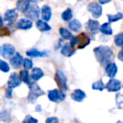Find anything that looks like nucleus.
Listing matches in <instances>:
<instances>
[{
	"mask_svg": "<svg viewBox=\"0 0 123 123\" xmlns=\"http://www.w3.org/2000/svg\"><path fill=\"white\" fill-rule=\"evenodd\" d=\"M81 27L82 25L78 20H73L69 23V28L74 32H79L81 30Z\"/></svg>",
	"mask_w": 123,
	"mask_h": 123,
	"instance_id": "21",
	"label": "nucleus"
},
{
	"mask_svg": "<svg viewBox=\"0 0 123 123\" xmlns=\"http://www.w3.org/2000/svg\"><path fill=\"white\" fill-rule=\"evenodd\" d=\"M51 15H52V11L50 7L48 6V5L43 6L42 9H41V16H42L43 20H44L46 22L49 21L50 19H51Z\"/></svg>",
	"mask_w": 123,
	"mask_h": 123,
	"instance_id": "17",
	"label": "nucleus"
},
{
	"mask_svg": "<svg viewBox=\"0 0 123 123\" xmlns=\"http://www.w3.org/2000/svg\"><path fill=\"white\" fill-rule=\"evenodd\" d=\"M11 34V31L6 27L0 26V36H8Z\"/></svg>",
	"mask_w": 123,
	"mask_h": 123,
	"instance_id": "33",
	"label": "nucleus"
},
{
	"mask_svg": "<svg viewBox=\"0 0 123 123\" xmlns=\"http://www.w3.org/2000/svg\"><path fill=\"white\" fill-rule=\"evenodd\" d=\"M105 72L109 77L113 79L117 73V66L114 62H110L105 67Z\"/></svg>",
	"mask_w": 123,
	"mask_h": 123,
	"instance_id": "15",
	"label": "nucleus"
},
{
	"mask_svg": "<svg viewBox=\"0 0 123 123\" xmlns=\"http://www.w3.org/2000/svg\"><path fill=\"white\" fill-rule=\"evenodd\" d=\"M72 17H73V13H72V10L70 8H67L61 14L62 20H65V21H70L72 19Z\"/></svg>",
	"mask_w": 123,
	"mask_h": 123,
	"instance_id": "27",
	"label": "nucleus"
},
{
	"mask_svg": "<svg viewBox=\"0 0 123 123\" xmlns=\"http://www.w3.org/2000/svg\"><path fill=\"white\" fill-rule=\"evenodd\" d=\"M33 22L29 19H21L17 22V27L21 30H29L32 28Z\"/></svg>",
	"mask_w": 123,
	"mask_h": 123,
	"instance_id": "13",
	"label": "nucleus"
},
{
	"mask_svg": "<svg viewBox=\"0 0 123 123\" xmlns=\"http://www.w3.org/2000/svg\"><path fill=\"white\" fill-rule=\"evenodd\" d=\"M30 2H34V3H36V2H40L42 0H29Z\"/></svg>",
	"mask_w": 123,
	"mask_h": 123,
	"instance_id": "43",
	"label": "nucleus"
},
{
	"mask_svg": "<svg viewBox=\"0 0 123 123\" xmlns=\"http://www.w3.org/2000/svg\"><path fill=\"white\" fill-rule=\"evenodd\" d=\"M88 11H90L92 14L93 17L95 18H100L102 14V8L100 4L96 3H91L87 7Z\"/></svg>",
	"mask_w": 123,
	"mask_h": 123,
	"instance_id": "9",
	"label": "nucleus"
},
{
	"mask_svg": "<svg viewBox=\"0 0 123 123\" xmlns=\"http://www.w3.org/2000/svg\"><path fill=\"white\" fill-rule=\"evenodd\" d=\"M24 58L21 56V54L18 52H16L14 55L12 56V58H10V63H11L12 67L15 69L20 68L22 66L24 65Z\"/></svg>",
	"mask_w": 123,
	"mask_h": 123,
	"instance_id": "8",
	"label": "nucleus"
},
{
	"mask_svg": "<svg viewBox=\"0 0 123 123\" xmlns=\"http://www.w3.org/2000/svg\"><path fill=\"white\" fill-rule=\"evenodd\" d=\"M55 79L56 81L57 84L60 87V89L61 90H67V79L66 76L65 75L63 72L61 70H57L56 73H55Z\"/></svg>",
	"mask_w": 123,
	"mask_h": 123,
	"instance_id": "4",
	"label": "nucleus"
},
{
	"mask_svg": "<svg viewBox=\"0 0 123 123\" xmlns=\"http://www.w3.org/2000/svg\"><path fill=\"white\" fill-rule=\"evenodd\" d=\"M71 99L76 102H81L84 100V99L86 98V94L84 91H82L81 89H75L73 91L71 94Z\"/></svg>",
	"mask_w": 123,
	"mask_h": 123,
	"instance_id": "14",
	"label": "nucleus"
},
{
	"mask_svg": "<svg viewBox=\"0 0 123 123\" xmlns=\"http://www.w3.org/2000/svg\"><path fill=\"white\" fill-rule=\"evenodd\" d=\"M15 52V48L11 44H4L0 46V56L4 58H10Z\"/></svg>",
	"mask_w": 123,
	"mask_h": 123,
	"instance_id": "5",
	"label": "nucleus"
},
{
	"mask_svg": "<svg viewBox=\"0 0 123 123\" xmlns=\"http://www.w3.org/2000/svg\"><path fill=\"white\" fill-rule=\"evenodd\" d=\"M36 26H37L38 30L42 31V32H44V31H49L50 30L51 27L46 23V21H43V20H38L37 22H36Z\"/></svg>",
	"mask_w": 123,
	"mask_h": 123,
	"instance_id": "22",
	"label": "nucleus"
},
{
	"mask_svg": "<svg viewBox=\"0 0 123 123\" xmlns=\"http://www.w3.org/2000/svg\"><path fill=\"white\" fill-rule=\"evenodd\" d=\"M100 31L101 33H103L104 35H107V36H110V35L112 34V29L109 23L103 24V25L100 26Z\"/></svg>",
	"mask_w": 123,
	"mask_h": 123,
	"instance_id": "25",
	"label": "nucleus"
},
{
	"mask_svg": "<svg viewBox=\"0 0 123 123\" xmlns=\"http://www.w3.org/2000/svg\"><path fill=\"white\" fill-rule=\"evenodd\" d=\"M40 109H41V107L40 106H39H39H37V107H36V111H40Z\"/></svg>",
	"mask_w": 123,
	"mask_h": 123,
	"instance_id": "42",
	"label": "nucleus"
},
{
	"mask_svg": "<svg viewBox=\"0 0 123 123\" xmlns=\"http://www.w3.org/2000/svg\"><path fill=\"white\" fill-rule=\"evenodd\" d=\"M29 86V96H28V100H29V102H32L33 103L39 96L44 94V91L35 83H31Z\"/></svg>",
	"mask_w": 123,
	"mask_h": 123,
	"instance_id": "2",
	"label": "nucleus"
},
{
	"mask_svg": "<svg viewBox=\"0 0 123 123\" xmlns=\"http://www.w3.org/2000/svg\"><path fill=\"white\" fill-rule=\"evenodd\" d=\"M18 9H8L4 14V21H6L8 24L12 25L16 21L17 18H18Z\"/></svg>",
	"mask_w": 123,
	"mask_h": 123,
	"instance_id": "7",
	"label": "nucleus"
},
{
	"mask_svg": "<svg viewBox=\"0 0 123 123\" xmlns=\"http://www.w3.org/2000/svg\"><path fill=\"white\" fill-rule=\"evenodd\" d=\"M107 90L110 92H116V91H119L122 88V84L121 82L117 79H111L106 84Z\"/></svg>",
	"mask_w": 123,
	"mask_h": 123,
	"instance_id": "11",
	"label": "nucleus"
},
{
	"mask_svg": "<svg viewBox=\"0 0 123 123\" xmlns=\"http://www.w3.org/2000/svg\"><path fill=\"white\" fill-rule=\"evenodd\" d=\"M115 44L117 46H123V32L118 34L115 37Z\"/></svg>",
	"mask_w": 123,
	"mask_h": 123,
	"instance_id": "31",
	"label": "nucleus"
},
{
	"mask_svg": "<svg viewBox=\"0 0 123 123\" xmlns=\"http://www.w3.org/2000/svg\"><path fill=\"white\" fill-rule=\"evenodd\" d=\"M27 56L30 57V58H37V57H44L46 55V52L44 51H39L37 49H30L29 51H26Z\"/></svg>",
	"mask_w": 123,
	"mask_h": 123,
	"instance_id": "23",
	"label": "nucleus"
},
{
	"mask_svg": "<svg viewBox=\"0 0 123 123\" xmlns=\"http://www.w3.org/2000/svg\"><path fill=\"white\" fill-rule=\"evenodd\" d=\"M116 103H117V105L119 109L122 110L123 109V95L121 94H117L116 95Z\"/></svg>",
	"mask_w": 123,
	"mask_h": 123,
	"instance_id": "29",
	"label": "nucleus"
},
{
	"mask_svg": "<svg viewBox=\"0 0 123 123\" xmlns=\"http://www.w3.org/2000/svg\"><path fill=\"white\" fill-rule=\"evenodd\" d=\"M0 70L3 72H8L10 70L8 64L6 62L3 61V60H0Z\"/></svg>",
	"mask_w": 123,
	"mask_h": 123,
	"instance_id": "32",
	"label": "nucleus"
},
{
	"mask_svg": "<svg viewBox=\"0 0 123 123\" xmlns=\"http://www.w3.org/2000/svg\"><path fill=\"white\" fill-rule=\"evenodd\" d=\"M94 53L97 61L101 65H107L113 58V51L109 46H100L94 49Z\"/></svg>",
	"mask_w": 123,
	"mask_h": 123,
	"instance_id": "1",
	"label": "nucleus"
},
{
	"mask_svg": "<svg viewBox=\"0 0 123 123\" xmlns=\"http://www.w3.org/2000/svg\"><path fill=\"white\" fill-rule=\"evenodd\" d=\"M105 88V85H104L103 82L102 81H97V82L94 83L92 84V89L94 90H99V91H102Z\"/></svg>",
	"mask_w": 123,
	"mask_h": 123,
	"instance_id": "30",
	"label": "nucleus"
},
{
	"mask_svg": "<svg viewBox=\"0 0 123 123\" xmlns=\"http://www.w3.org/2000/svg\"><path fill=\"white\" fill-rule=\"evenodd\" d=\"M0 116H4V118L3 119V122H8V119H6V116H10V115L8 112H7L4 110V111H2L1 113H0Z\"/></svg>",
	"mask_w": 123,
	"mask_h": 123,
	"instance_id": "36",
	"label": "nucleus"
},
{
	"mask_svg": "<svg viewBox=\"0 0 123 123\" xmlns=\"http://www.w3.org/2000/svg\"><path fill=\"white\" fill-rule=\"evenodd\" d=\"M46 122L47 123H52V122H59V120L56 118V117H49L46 120Z\"/></svg>",
	"mask_w": 123,
	"mask_h": 123,
	"instance_id": "37",
	"label": "nucleus"
},
{
	"mask_svg": "<svg viewBox=\"0 0 123 123\" xmlns=\"http://www.w3.org/2000/svg\"><path fill=\"white\" fill-rule=\"evenodd\" d=\"M98 1L100 2V3H101V4H105V3H110L111 0H98Z\"/></svg>",
	"mask_w": 123,
	"mask_h": 123,
	"instance_id": "40",
	"label": "nucleus"
},
{
	"mask_svg": "<svg viewBox=\"0 0 123 123\" xmlns=\"http://www.w3.org/2000/svg\"><path fill=\"white\" fill-rule=\"evenodd\" d=\"M39 14H40V9L35 3H29L27 10L25 12V17L31 20H38L39 17Z\"/></svg>",
	"mask_w": 123,
	"mask_h": 123,
	"instance_id": "3",
	"label": "nucleus"
},
{
	"mask_svg": "<svg viewBox=\"0 0 123 123\" xmlns=\"http://www.w3.org/2000/svg\"><path fill=\"white\" fill-rule=\"evenodd\" d=\"M75 52V50L74 49L73 46L70 45H65L61 49V54L65 57H71L74 53Z\"/></svg>",
	"mask_w": 123,
	"mask_h": 123,
	"instance_id": "19",
	"label": "nucleus"
},
{
	"mask_svg": "<svg viewBox=\"0 0 123 123\" xmlns=\"http://www.w3.org/2000/svg\"><path fill=\"white\" fill-rule=\"evenodd\" d=\"M18 75H19V78H20V79H21L22 82L27 84L28 85H29V84H31L30 80H29V72H28L27 69L20 71Z\"/></svg>",
	"mask_w": 123,
	"mask_h": 123,
	"instance_id": "24",
	"label": "nucleus"
},
{
	"mask_svg": "<svg viewBox=\"0 0 123 123\" xmlns=\"http://www.w3.org/2000/svg\"><path fill=\"white\" fill-rule=\"evenodd\" d=\"M77 44L78 47L80 49H82L90 44V38L85 33H81L77 36Z\"/></svg>",
	"mask_w": 123,
	"mask_h": 123,
	"instance_id": "12",
	"label": "nucleus"
},
{
	"mask_svg": "<svg viewBox=\"0 0 123 123\" xmlns=\"http://www.w3.org/2000/svg\"><path fill=\"white\" fill-rule=\"evenodd\" d=\"M60 36H62V38L65 40H70L73 37V35L71 34V32L65 28H60Z\"/></svg>",
	"mask_w": 123,
	"mask_h": 123,
	"instance_id": "26",
	"label": "nucleus"
},
{
	"mask_svg": "<svg viewBox=\"0 0 123 123\" xmlns=\"http://www.w3.org/2000/svg\"><path fill=\"white\" fill-rule=\"evenodd\" d=\"M38 121L36 119L33 118L31 116H27L24 120V122H37Z\"/></svg>",
	"mask_w": 123,
	"mask_h": 123,
	"instance_id": "35",
	"label": "nucleus"
},
{
	"mask_svg": "<svg viewBox=\"0 0 123 123\" xmlns=\"http://www.w3.org/2000/svg\"><path fill=\"white\" fill-rule=\"evenodd\" d=\"M12 94H13V89L8 88V89L6 91V97L7 98H11Z\"/></svg>",
	"mask_w": 123,
	"mask_h": 123,
	"instance_id": "38",
	"label": "nucleus"
},
{
	"mask_svg": "<svg viewBox=\"0 0 123 123\" xmlns=\"http://www.w3.org/2000/svg\"><path fill=\"white\" fill-rule=\"evenodd\" d=\"M99 27H100V25H99V22L96 21V20H89L87 23H86V28L92 34H95V33L97 32L99 30Z\"/></svg>",
	"mask_w": 123,
	"mask_h": 123,
	"instance_id": "16",
	"label": "nucleus"
},
{
	"mask_svg": "<svg viewBox=\"0 0 123 123\" xmlns=\"http://www.w3.org/2000/svg\"><path fill=\"white\" fill-rule=\"evenodd\" d=\"M107 18H108V20L110 23H113V22H116L117 20H122L123 18V14L122 13H118L117 14H108Z\"/></svg>",
	"mask_w": 123,
	"mask_h": 123,
	"instance_id": "28",
	"label": "nucleus"
},
{
	"mask_svg": "<svg viewBox=\"0 0 123 123\" xmlns=\"http://www.w3.org/2000/svg\"><path fill=\"white\" fill-rule=\"evenodd\" d=\"M24 67H25V68L27 69V70L32 68V67H33L32 60L29 59V58H26V59L24 60Z\"/></svg>",
	"mask_w": 123,
	"mask_h": 123,
	"instance_id": "34",
	"label": "nucleus"
},
{
	"mask_svg": "<svg viewBox=\"0 0 123 123\" xmlns=\"http://www.w3.org/2000/svg\"><path fill=\"white\" fill-rule=\"evenodd\" d=\"M3 19H2V18H1V16H0V26H3Z\"/></svg>",
	"mask_w": 123,
	"mask_h": 123,
	"instance_id": "41",
	"label": "nucleus"
},
{
	"mask_svg": "<svg viewBox=\"0 0 123 123\" xmlns=\"http://www.w3.org/2000/svg\"><path fill=\"white\" fill-rule=\"evenodd\" d=\"M29 3H30L29 0H18L17 2V9H18V11L25 13L27 10Z\"/></svg>",
	"mask_w": 123,
	"mask_h": 123,
	"instance_id": "18",
	"label": "nucleus"
},
{
	"mask_svg": "<svg viewBox=\"0 0 123 123\" xmlns=\"http://www.w3.org/2000/svg\"><path fill=\"white\" fill-rule=\"evenodd\" d=\"M43 76H44V72H43L40 68H39V67H34V68L32 69L31 78L33 79V80L38 81L39 79H40Z\"/></svg>",
	"mask_w": 123,
	"mask_h": 123,
	"instance_id": "20",
	"label": "nucleus"
},
{
	"mask_svg": "<svg viewBox=\"0 0 123 123\" xmlns=\"http://www.w3.org/2000/svg\"><path fill=\"white\" fill-rule=\"evenodd\" d=\"M48 98L52 102H58V101H62V100H65V95L62 91L58 90V89H53V90L49 91V93H48Z\"/></svg>",
	"mask_w": 123,
	"mask_h": 123,
	"instance_id": "6",
	"label": "nucleus"
},
{
	"mask_svg": "<svg viewBox=\"0 0 123 123\" xmlns=\"http://www.w3.org/2000/svg\"><path fill=\"white\" fill-rule=\"evenodd\" d=\"M118 58H119V59H120L122 62H123V49L120 51V52H119V54H118Z\"/></svg>",
	"mask_w": 123,
	"mask_h": 123,
	"instance_id": "39",
	"label": "nucleus"
},
{
	"mask_svg": "<svg viewBox=\"0 0 123 123\" xmlns=\"http://www.w3.org/2000/svg\"><path fill=\"white\" fill-rule=\"evenodd\" d=\"M20 84H21V79L19 78V75L16 72H13L9 76V79L8 80V87L14 89L16 87H18Z\"/></svg>",
	"mask_w": 123,
	"mask_h": 123,
	"instance_id": "10",
	"label": "nucleus"
}]
</instances>
